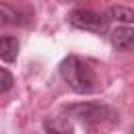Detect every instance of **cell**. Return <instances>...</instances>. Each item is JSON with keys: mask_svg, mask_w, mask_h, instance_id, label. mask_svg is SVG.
Segmentation results:
<instances>
[{"mask_svg": "<svg viewBox=\"0 0 134 134\" xmlns=\"http://www.w3.org/2000/svg\"><path fill=\"white\" fill-rule=\"evenodd\" d=\"M0 92H8L10 88H13V75L8 73V69L6 67H2L0 69Z\"/></svg>", "mask_w": 134, "mask_h": 134, "instance_id": "9c48e42d", "label": "cell"}, {"mask_svg": "<svg viewBox=\"0 0 134 134\" xmlns=\"http://www.w3.org/2000/svg\"><path fill=\"white\" fill-rule=\"evenodd\" d=\"M59 73H61L63 82L77 94H90L96 90V75H94L92 67L73 54H69L61 61Z\"/></svg>", "mask_w": 134, "mask_h": 134, "instance_id": "6da1fadb", "label": "cell"}, {"mask_svg": "<svg viewBox=\"0 0 134 134\" xmlns=\"http://www.w3.org/2000/svg\"><path fill=\"white\" fill-rule=\"evenodd\" d=\"M107 19L109 21H113V23H121V25H126V23H134V10L132 8H128V6H111L109 10H107Z\"/></svg>", "mask_w": 134, "mask_h": 134, "instance_id": "52a82bcc", "label": "cell"}, {"mask_svg": "<svg viewBox=\"0 0 134 134\" xmlns=\"http://www.w3.org/2000/svg\"><path fill=\"white\" fill-rule=\"evenodd\" d=\"M44 130L57 132V134H67V132H73V124L69 121V115L67 117H52V119L44 121Z\"/></svg>", "mask_w": 134, "mask_h": 134, "instance_id": "ba28073f", "label": "cell"}, {"mask_svg": "<svg viewBox=\"0 0 134 134\" xmlns=\"http://www.w3.org/2000/svg\"><path fill=\"white\" fill-rule=\"evenodd\" d=\"M67 21L73 27L84 29V31H92V34H107V29H109L107 15H98V13L88 10V8H73L69 13Z\"/></svg>", "mask_w": 134, "mask_h": 134, "instance_id": "3957f363", "label": "cell"}, {"mask_svg": "<svg viewBox=\"0 0 134 134\" xmlns=\"http://www.w3.org/2000/svg\"><path fill=\"white\" fill-rule=\"evenodd\" d=\"M29 19H31L29 13L10 8L6 2L0 4V21H2V25H25V23H29Z\"/></svg>", "mask_w": 134, "mask_h": 134, "instance_id": "5b68a950", "label": "cell"}, {"mask_svg": "<svg viewBox=\"0 0 134 134\" xmlns=\"http://www.w3.org/2000/svg\"><path fill=\"white\" fill-rule=\"evenodd\" d=\"M111 44L115 50H132L134 48V29L126 25H117L111 31Z\"/></svg>", "mask_w": 134, "mask_h": 134, "instance_id": "277c9868", "label": "cell"}, {"mask_svg": "<svg viewBox=\"0 0 134 134\" xmlns=\"http://www.w3.org/2000/svg\"><path fill=\"white\" fill-rule=\"evenodd\" d=\"M19 54V40L13 36H2L0 38V59L4 63H13Z\"/></svg>", "mask_w": 134, "mask_h": 134, "instance_id": "8992f818", "label": "cell"}, {"mask_svg": "<svg viewBox=\"0 0 134 134\" xmlns=\"http://www.w3.org/2000/svg\"><path fill=\"white\" fill-rule=\"evenodd\" d=\"M63 113L88 124V126H100V124H117L119 121V113L98 100H86V103H73V105H65Z\"/></svg>", "mask_w": 134, "mask_h": 134, "instance_id": "7a4b0ae2", "label": "cell"}]
</instances>
